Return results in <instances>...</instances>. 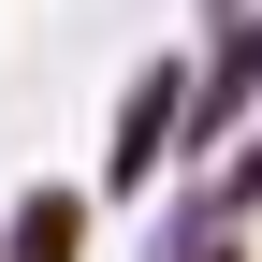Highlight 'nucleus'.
Instances as JSON below:
<instances>
[{
    "label": "nucleus",
    "mask_w": 262,
    "mask_h": 262,
    "mask_svg": "<svg viewBox=\"0 0 262 262\" xmlns=\"http://www.w3.org/2000/svg\"><path fill=\"white\" fill-rule=\"evenodd\" d=\"M175 117H189V88H175V73H146V88H131V117H117V146H102V189H146V175H160V146H175Z\"/></svg>",
    "instance_id": "nucleus-1"
},
{
    "label": "nucleus",
    "mask_w": 262,
    "mask_h": 262,
    "mask_svg": "<svg viewBox=\"0 0 262 262\" xmlns=\"http://www.w3.org/2000/svg\"><path fill=\"white\" fill-rule=\"evenodd\" d=\"M0 262H73V189H29L15 204V248Z\"/></svg>",
    "instance_id": "nucleus-2"
},
{
    "label": "nucleus",
    "mask_w": 262,
    "mask_h": 262,
    "mask_svg": "<svg viewBox=\"0 0 262 262\" xmlns=\"http://www.w3.org/2000/svg\"><path fill=\"white\" fill-rule=\"evenodd\" d=\"M248 88H262V15L233 29V58H219V73H204V88H189V117H233V102H248Z\"/></svg>",
    "instance_id": "nucleus-3"
},
{
    "label": "nucleus",
    "mask_w": 262,
    "mask_h": 262,
    "mask_svg": "<svg viewBox=\"0 0 262 262\" xmlns=\"http://www.w3.org/2000/svg\"><path fill=\"white\" fill-rule=\"evenodd\" d=\"M219 204H262V146H248V160H233V189H219Z\"/></svg>",
    "instance_id": "nucleus-4"
}]
</instances>
